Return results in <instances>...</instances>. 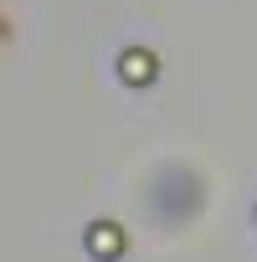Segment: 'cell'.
<instances>
[{
	"label": "cell",
	"mask_w": 257,
	"mask_h": 262,
	"mask_svg": "<svg viewBox=\"0 0 257 262\" xmlns=\"http://www.w3.org/2000/svg\"><path fill=\"white\" fill-rule=\"evenodd\" d=\"M93 247H98V252H113V247H118V231H113V226H108V231L98 226V231H93Z\"/></svg>",
	"instance_id": "cell-1"
}]
</instances>
